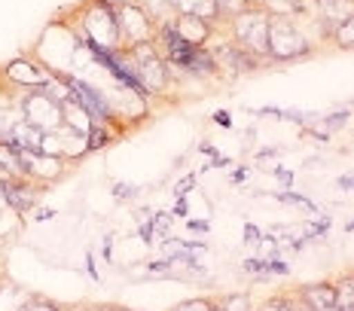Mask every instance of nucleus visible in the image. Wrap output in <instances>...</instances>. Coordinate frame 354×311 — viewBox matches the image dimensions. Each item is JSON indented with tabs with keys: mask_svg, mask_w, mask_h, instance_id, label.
<instances>
[{
	"mask_svg": "<svg viewBox=\"0 0 354 311\" xmlns=\"http://www.w3.org/2000/svg\"><path fill=\"white\" fill-rule=\"evenodd\" d=\"M64 25L73 28V34L83 40L86 49H110L120 52V25H116V3L113 0H83L71 16L62 19Z\"/></svg>",
	"mask_w": 354,
	"mask_h": 311,
	"instance_id": "nucleus-1",
	"label": "nucleus"
},
{
	"mask_svg": "<svg viewBox=\"0 0 354 311\" xmlns=\"http://www.w3.org/2000/svg\"><path fill=\"white\" fill-rule=\"evenodd\" d=\"M125 52H129V62L135 68V77L147 98H165L174 88V79H171V70H168V62L162 58V52L156 46V40L141 43V46L125 49Z\"/></svg>",
	"mask_w": 354,
	"mask_h": 311,
	"instance_id": "nucleus-2",
	"label": "nucleus"
},
{
	"mask_svg": "<svg viewBox=\"0 0 354 311\" xmlns=\"http://www.w3.org/2000/svg\"><path fill=\"white\" fill-rule=\"evenodd\" d=\"M315 52L312 40L306 37L297 19L272 16L269 21V64H290L302 62Z\"/></svg>",
	"mask_w": 354,
	"mask_h": 311,
	"instance_id": "nucleus-3",
	"label": "nucleus"
},
{
	"mask_svg": "<svg viewBox=\"0 0 354 311\" xmlns=\"http://www.w3.org/2000/svg\"><path fill=\"white\" fill-rule=\"evenodd\" d=\"M269 21L272 16L263 6H250V10L239 12L235 19L226 21V34L232 37L235 46H241L250 55L269 62Z\"/></svg>",
	"mask_w": 354,
	"mask_h": 311,
	"instance_id": "nucleus-4",
	"label": "nucleus"
},
{
	"mask_svg": "<svg viewBox=\"0 0 354 311\" xmlns=\"http://www.w3.org/2000/svg\"><path fill=\"white\" fill-rule=\"evenodd\" d=\"M0 73H3V86L10 88L16 98L21 92H43V88L53 83V70H49L40 58H28V55L12 58L10 64L0 68Z\"/></svg>",
	"mask_w": 354,
	"mask_h": 311,
	"instance_id": "nucleus-5",
	"label": "nucleus"
},
{
	"mask_svg": "<svg viewBox=\"0 0 354 311\" xmlns=\"http://www.w3.org/2000/svg\"><path fill=\"white\" fill-rule=\"evenodd\" d=\"M16 101H19V110H21V120L28 125H34L37 131L49 135V131L62 129V122H64L62 104L55 98H49L46 92H21Z\"/></svg>",
	"mask_w": 354,
	"mask_h": 311,
	"instance_id": "nucleus-6",
	"label": "nucleus"
},
{
	"mask_svg": "<svg viewBox=\"0 0 354 311\" xmlns=\"http://www.w3.org/2000/svg\"><path fill=\"white\" fill-rule=\"evenodd\" d=\"M116 25H120V43L122 49H135L141 43H153L156 40V25L150 21V16L135 3V0H125L116 3Z\"/></svg>",
	"mask_w": 354,
	"mask_h": 311,
	"instance_id": "nucleus-7",
	"label": "nucleus"
},
{
	"mask_svg": "<svg viewBox=\"0 0 354 311\" xmlns=\"http://www.w3.org/2000/svg\"><path fill=\"white\" fill-rule=\"evenodd\" d=\"M40 192H43V187L25 180V177L0 174V205H6L10 211H16V214L34 211L37 202H40Z\"/></svg>",
	"mask_w": 354,
	"mask_h": 311,
	"instance_id": "nucleus-8",
	"label": "nucleus"
},
{
	"mask_svg": "<svg viewBox=\"0 0 354 311\" xmlns=\"http://www.w3.org/2000/svg\"><path fill=\"white\" fill-rule=\"evenodd\" d=\"M315 16L324 25V31L333 37L336 28L354 16V0H315Z\"/></svg>",
	"mask_w": 354,
	"mask_h": 311,
	"instance_id": "nucleus-9",
	"label": "nucleus"
},
{
	"mask_svg": "<svg viewBox=\"0 0 354 311\" xmlns=\"http://www.w3.org/2000/svg\"><path fill=\"white\" fill-rule=\"evenodd\" d=\"M171 28L177 31L180 40L189 43V46H208V40L214 37V31H217L214 25H208V21H202L196 16H177Z\"/></svg>",
	"mask_w": 354,
	"mask_h": 311,
	"instance_id": "nucleus-10",
	"label": "nucleus"
},
{
	"mask_svg": "<svg viewBox=\"0 0 354 311\" xmlns=\"http://www.w3.org/2000/svg\"><path fill=\"white\" fill-rule=\"evenodd\" d=\"M171 3H174L177 16H196L214 28H226V21L220 19V10L214 0H171Z\"/></svg>",
	"mask_w": 354,
	"mask_h": 311,
	"instance_id": "nucleus-11",
	"label": "nucleus"
},
{
	"mask_svg": "<svg viewBox=\"0 0 354 311\" xmlns=\"http://www.w3.org/2000/svg\"><path fill=\"white\" fill-rule=\"evenodd\" d=\"M62 113H64V129L73 131V135H80V138H88V131L95 129V120H92V113L83 107L80 101H68V104H62Z\"/></svg>",
	"mask_w": 354,
	"mask_h": 311,
	"instance_id": "nucleus-12",
	"label": "nucleus"
},
{
	"mask_svg": "<svg viewBox=\"0 0 354 311\" xmlns=\"http://www.w3.org/2000/svg\"><path fill=\"white\" fill-rule=\"evenodd\" d=\"M299 299L302 302H308L315 311H321V308H330V305H336V284L333 281H318V284H306V287H299Z\"/></svg>",
	"mask_w": 354,
	"mask_h": 311,
	"instance_id": "nucleus-13",
	"label": "nucleus"
},
{
	"mask_svg": "<svg viewBox=\"0 0 354 311\" xmlns=\"http://www.w3.org/2000/svg\"><path fill=\"white\" fill-rule=\"evenodd\" d=\"M138 6L150 16V21L156 25V31H162V28H171L174 19H177V10L171 0H135Z\"/></svg>",
	"mask_w": 354,
	"mask_h": 311,
	"instance_id": "nucleus-14",
	"label": "nucleus"
},
{
	"mask_svg": "<svg viewBox=\"0 0 354 311\" xmlns=\"http://www.w3.org/2000/svg\"><path fill=\"white\" fill-rule=\"evenodd\" d=\"M272 198L290 205V207H299V211H306V214H318V205H315L312 198L299 196V192H293V189H278V192H272Z\"/></svg>",
	"mask_w": 354,
	"mask_h": 311,
	"instance_id": "nucleus-15",
	"label": "nucleus"
},
{
	"mask_svg": "<svg viewBox=\"0 0 354 311\" xmlns=\"http://www.w3.org/2000/svg\"><path fill=\"white\" fill-rule=\"evenodd\" d=\"M116 135L120 131L116 129H107V125H95L92 131H88V138H86V147H88V153H95V150H104V147H110L116 140Z\"/></svg>",
	"mask_w": 354,
	"mask_h": 311,
	"instance_id": "nucleus-16",
	"label": "nucleus"
},
{
	"mask_svg": "<svg viewBox=\"0 0 354 311\" xmlns=\"http://www.w3.org/2000/svg\"><path fill=\"white\" fill-rule=\"evenodd\" d=\"M330 40H333L336 49H351V52H354V16H351L348 21H342V25H339L336 31H333V37H330Z\"/></svg>",
	"mask_w": 354,
	"mask_h": 311,
	"instance_id": "nucleus-17",
	"label": "nucleus"
},
{
	"mask_svg": "<svg viewBox=\"0 0 354 311\" xmlns=\"http://www.w3.org/2000/svg\"><path fill=\"white\" fill-rule=\"evenodd\" d=\"M330 226H333V220H330L327 214H318V217H315L312 223L306 226V232H302V238H306V241H315V238H327Z\"/></svg>",
	"mask_w": 354,
	"mask_h": 311,
	"instance_id": "nucleus-18",
	"label": "nucleus"
},
{
	"mask_svg": "<svg viewBox=\"0 0 354 311\" xmlns=\"http://www.w3.org/2000/svg\"><path fill=\"white\" fill-rule=\"evenodd\" d=\"M223 311H257L254 299H250L248 293H232V296H223V299H217Z\"/></svg>",
	"mask_w": 354,
	"mask_h": 311,
	"instance_id": "nucleus-19",
	"label": "nucleus"
},
{
	"mask_svg": "<svg viewBox=\"0 0 354 311\" xmlns=\"http://www.w3.org/2000/svg\"><path fill=\"white\" fill-rule=\"evenodd\" d=\"M40 153H43V156H53V159H64L62 135H58V131H49V135H43V140H40ZM64 162H68V159H64Z\"/></svg>",
	"mask_w": 354,
	"mask_h": 311,
	"instance_id": "nucleus-20",
	"label": "nucleus"
},
{
	"mask_svg": "<svg viewBox=\"0 0 354 311\" xmlns=\"http://www.w3.org/2000/svg\"><path fill=\"white\" fill-rule=\"evenodd\" d=\"M214 3H217L220 19H223V21H230V19L239 16V12L250 10V3H248V0H214Z\"/></svg>",
	"mask_w": 354,
	"mask_h": 311,
	"instance_id": "nucleus-21",
	"label": "nucleus"
},
{
	"mask_svg": "<svg viewBox=\"0 0 354 311\" xmlns=\"http://www.w3.org/2000/svg\"><path fill=\"white\" fill-rule=\"evenodd\" d=\"M241 269H245L248 275H260L257 281H266V278H269V263H266L263 256H248L245 263H241Z\"/></svg>",
	"mask_w": 354,
	"mask_h": 311,
	"instance_id": "nucleus-22",
	"label": "nucleus"
},
{
	"mask_svg": "<svg viewBox=\"0 0 354 311\" xmlns=\"http://www.w3.org/2000/svg\"><path fill=\"white\" fill-rule=\"evenodd\" d=\"M260 311H293V296H272L260 305Z\"/></svg>",
	"mask_w": 354,
	"mask_h": 311,
	"instance_id": "nucleus-23",
	"label": "nucleus"
},
{
	"mask_svg": "<svg viewBox=\"0 0 354 311\" xmlns=\"http://www.w3.org/2000/svg\"><path fill=\"white\" fill-rule=\"evenodd\" d=\"M348 116H351V113H348V110H339V113H330V116H324V120H321V122H324V125H321V129H324V131H333V129H342V125H345V122H348Z\"/></svg>",
	"mask_w": 354,
	"mask_h": 311,
	"instance_id": "nucleus-24",
	"label": "nucleus"
},
{
	"mask_svg": "<svg viewBox=\"0 0 354 311\" xmlns=\"http://www.w3.org/2000/svg\"><path fill=\"white\" fill-rule=\"evenodd\" d=\"M138 192H141V189H138L135 183H122V180H116V183H113V196L120 198V202H125V198H135Z\"/></svg>",
	"mask_w": 354,
	"mask_h": 311,
	"instance_id": "nucleus-25",
	"label": "nucleus"
},
{
	"mask_svg": "<svg viewBox=\"0 0 354 311\" xmlns=\"http://www.w3.org/2000/svg\"><path fill=\"white\" fill-rule=\"evenodd\" d=\"M171 269L174 265L168 263V259H150V263H147V272H150V275H168Z\"/></svg>",
	"mask_w": 354,
	"mask_h": 311,
	"instance_id": "nucleus-26",
	"label": "nucleus"
},
{
	"mask_svg": "<svg viewBox=\"0 0 354 311\" xmlns=\"http://www.w3.org/2000/svg\"><path fill=\"white\" fill-rule=\"evenodd\" d=\"M241 238H245V244H260L263 229L257 226V223H245V232H241Z\"/></svg>",
	"mask_w": 354,
	"mask_h": 311,
	"instance_id": "nucleus-27",
	"label": "nucleus"
},
{
	"mask_svg": "<svg viewBox=\"0 0 354 311\" xmlns=\"http://www.w3.org/2000/svg\"><path fill=\"white\" fill-rule=\"evenodd\" d=\"M266 263H269V275H278V278L290 275V265H287L284 259H266Z\"/></svg>",
	"mask_w": 354,
	"mask_h": 311,
	"instance_id": "nucleus-28",
	"label": "nucleus"
},
{
	"mask_svg": "<svg viewBox=\"0 0 354 311\" xmlns=\"http://www.w3.org/2000/svg\"><path fill=\"white\" fill-rule=\"evenodd\" d=\"M174 311H211V299H193V302H183Z\"/></svg>",
	"mask_w": 354,
	"mask_h": 311,
	"instance_id": "nucleus-29",
	"label": "nucleus"
},
{
	"mask_svg": "<svg viewBox=\"0 0 354 311\" xmlns=\"http://www.w3.org/2000/svg\"><path fill=\"white\" fill-rule=\"evenodd\" d=\"M187 229H189L193 235H205V232L211 229V223H208V220H193V217H187Z\"/></svg>",
	"mask_w": 354,
	"mask_h": 311,
	"instance_id": "nucleus-30",
	"label": "nucleus"
},
{
	"mask_svg": "<svg viewBox=\"0 0 354 311\" xmlns=\"http://www.w3.org/2000/svg\"><path fill=\"white\" fill-rule=\"evenodd\" d=\"M171 217H183V220L189 217V205H187V196H177V202H174V207H171Z\"/></svg>",
	"mask_w": 354,
	"mask_h": 311,
	"instance_id": "nucleus-31",
	"label": "nucleus"
},
{
	"mask_svg": "<svg viewBox=\"0 0 354 311\" xmlns=\"http://www.w3.org/2000/svg\"><path fill=\"white\" fill-rule=\"evenodd\" d=\"M272 174L278 177V183H281L284 189H290V187H293V171H287V168H272Z\"/></svg>",
	"mask_w": 354,
	"mask_h": 311,
	"instance_id": "nucleus-32",
	"label": "nucleus"
},
{
	"mask_svg": "<svg viewBox=\"0 0 354 311\" xmlns=\"http://www.w3.org/2000/svg\"><path fill=\"white\" fill-rule=\"evenodd\" d=\"M198 153H202V156H211V165L220 159V150L211 144V140H202V144H198Z\"/></svg>",
	"mask_w": 354,
	"mask_h": 311,
	"instance_id": "nucleus-33",
	"label": "nucleus"
},
{
	"mask_svg": "<svg viewBox=\"0 0 354 311\" xmlns=\"http://www.w3.org/2000/svg\"><path fill=\"white\" fill-rule=\"evenodd\" d=\"M193 187H196V174H187V177H180V187H177L174 192H177V196H187Z\"/></svg>",
	"mask_w": 354,
	"mask_h": 311,
	"instance_id": "nucleus-34",
	"label": "nucleus"
},
{
	"mask_svg": "<svg viewBox=\"0 0 354 311\" xmlns=\"http://www.w3.org/2000/svg\"><path fill=\"white\" fill-rule=\"evenodd\" d=\"M211 120H214V122H217V125H220V129H232V116H230V113H226V110H217V113H214V116H211Z\"/></svg>",
	"mask_w": 354,
	"mask_h": 311,
	"instance_id": "nucleus-35",
	"label": "nucleus"
},
{
	"mask_svg": "<svg viewBox=\"0 0 354 311\" xmlns=\"http://www.w3.org/2000/svg\"><path fill=\"white\" fill-rule=\"evenodd\" d=\"M110 250H113V235H107L104 244H101V256H104V263H110V259H113V254H110Z\"/></svg>",
	"mask_w": 354,
	"mask_h": 311,
	"instance_id": "nucleus-36",
	"label": "nucleus"
},
{
	"mask_svg": "<svg viewBox=\"0 0 354 311\" xmlns=\"http://www.w3.org/2000/svg\"><path fill=\"white\" fill-rule=\"evenodd\" d=\"M86 272L92 281H98V269H95V254H86Z\"/></svg>",
	"mask_w": 354,
	"mask_h": 311,
	"instance_id": "nucleus-37",
	"label": "nucleus"
},
{
	"mask_svg": "<svg viewBox=\"0 0 354 311\" xmlns=\"http://www.w3.org/2000/svg\"><path fill=\"white\" fill-rule=\"evenodd\" d=\"M336 187H339V189H351V192H354V177H348V174H345V177H339V180H336Z\"/></svg>",
	"mask_w": 354,
	"mask_h": 311,
	"instance_id": "nucleus-38",
	"label": "nucleus"
},
{
	"mask_svg": "<svg viewBox=\"0 0 354 311\" xmlns=\"http://www.w3.org/2000/svg\"><path fill=\"white\" fill-rule=\"evenodd\" d=\"M245 180H248V168H239V171L232 174V183H235V187H241Z\"/></svg>",
	"mask_w": 354,
	"mask_h": 311,
	"instance_id": "nucleus-39",
	"label": "nucleus"
},
{
	"mask_svg": "<svg viewBox=\"0 0 354 311\" xmlns=\"http://www.w3.org/2000/svg\"><path fill=\"white\" fill-rule=\"evenodd\" d=\"M272 156H278V147H275V150H272V147H266V150L257 153V159H272Z\"/></svg>",
	"mask_w": 354,
	"mask_h": 311,
	"instance_id": "nucleus-40",
	"label": "nucleus"
},
{
	"mask_svg": "<svg viewBox=\"0 0 354 311\" xmlns=\"http://www.w3.org/2000/svg\"><path fill=\"white\" fill-rule=\"evenodd\" d=\"M49 217H55V211H49V207H46V211H37L34 214V220H49Z\"/></svg>",
	"mask_w": 354,
	"mask_h": 311,
	"instance_id": "nucleus-41",
	"label": "nucleus"
},
{
	"mask_svg": "<svg viewBox=\"0 0 354 311\" xmlns=\"http://www.w3.org/2000/svg\"><path fill=\"white\" fill-rule=\"evenodd\" d=\"M345 232H354V217L348 220V223H345Z\"/></svg>",
	"mask_w": 354,
	"mask_h": 311,
	"instance_id": "nucleus-42",
	"label": "nucleus"
},
{
	"mask_svg": "<svg viewBox=\"0 0 354 311\" xmlns=\"http://www.w3.org/2000/svg\"><path fill=\"white\" fill-rule=\"evenodd\" d=\"M211 311H223V305H220V302H211Z\"/></svg>",
	"mask_w": 354,
	"mask_h": 311,
	"instance_id": "nucleus-43",
	"label": "nucleus"
},
{
	"mask_svg": "<svg viewBox=\"0 0 354 311\" xmlns=\"http://www.w3.org/2000/svg\"><path fill=\"white\" fill-rule=\"evenodd\" d=\"M248 3H250V6H263L266 0H248Z\"/></svg>",
	"mask_w": 354,
	"mask_h": 311,
	"instance_id": "nucleus-44",
	"label": "nucleus"
},
{
	"mask_svg": "<svg viewBox=\"0 0 354 311\" xmlns=\"http://www.w3.org/2000/svg\"><path fill=\"white\" fill-rule=\"evenodd\" d=\"M68 311H92V308H68Z\"/></svg>",
	"mask_w": 354,
	"mask_h": 311,
	"instance_id": "nucleus-45",
	"label": "nucleus"
},
{
	"mask_svg": "<svg viewBox=\"0 0 354 311\" xmlns=\"http://www.w3.org/2000/svg\"><path fill=\"white\" fill-rule=\"evenodd\" d=\"M113 3H125V0H113Z\"/></svg>",
	"mask_w": 354,
	"mask_h": 311,
	"instance_id": "nucleus-46",
	"label": "nucleus"
}]
</instances>
